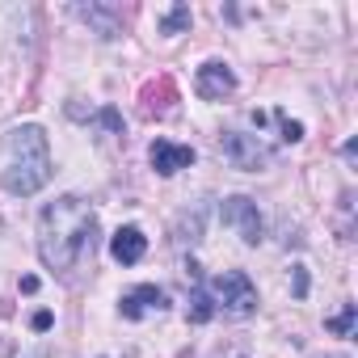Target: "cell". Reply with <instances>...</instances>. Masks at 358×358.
Listing matches in <instances>:
<instances>
[{"label":"cell","mask_w":358,"mask_h":358,"mask_svg":"<svg viewBox=\"0 0 358 358\" xmlns=\"http://www.w3.org/2000/svg\"><path fill=\"white\" fill-rule=\"evenodd\" d=\"M97 253V211L80 194H59L38 211V257L55 274H76Z\"/></svg>","instance_id":"obj_1"},{"label":"cell","mask_w":358,"mask_h":358,"mask_svg":"<svg viewBox=\"0 0 358 358\" xmlns=\"http://www.w3.org/2000/svg\"><path fill=\"white\" fill-rule=\"evenodd\" d=\"M51 182V143L47 131L26 122L13 127L5 139V169H0V186H5L13 199H30Z\"/></svg>","instance_id":"obj_2"},{"label":"cell","mask_w":358,"mask_h":358,"mask_svg":"<svg viewBox=\"0 0 358 358\" xmlns=\"http://www.w3.org/2000/svg\"><path fill=\"white\" fill-rule=\"evenodd\" d=\"M207 291H211L215 308H224L228 316H253V312H257V287H253V278H249L245 270H224V274H215Z\"/></svg>","instance_id":"obj_3"},{"label":"cell","mask_w":358,"mask_h":358,"mask_svg":"<svg viewBox=\"0 0 358 358\" xmlns=\"http://www.w3.org/2000/svg\"><path fill=\"white\" fill-rule=\"evenodd\" d=\"M220 152L228 156L232 169H245V173H257L274 160V152L257 139V135H245V131H224L220 135Z\"/></svg>","instance_id":"obj_4"},{"label":"cell","mask_w":358,"mask_h":358,"mask_svg":"<svg viewBox=\"0 0 358 358\" xmlns=\"http://www.w3.org/2000/svg\"><path fill=\"white\" fill-rule=\"evenodd\" d=\"M220 220L228 228H236V236L245 245H262V211H257V203L249 194H228L220 203Z\"/></svg>","instance_id":"obj_5"},{"label":"cell","mask_w":358,"mask_h":358,"mask_svg":"<svg viewBox=\"0 0 358 358\" xmlns=\"http://www.w3.org/2000/svg\"><path fill=\"white\" fill-rule=\"evenodd\" d=\"M194 93L203 101H224V97L236 93V72L228 64H220V59H207L199 68V76H194Z\"/></svg>","instance_id":"obj_6"},{"label":"cell","mask_w":358,"mask_h":358,"mask_svg":"<svg viewBox=\"0 0 358 358\" xmlns=\"http://www.w3.org/2000/svg\"><path fill=\"white\" fill-rule=\"evenodd\" d=\"M148 160H152V169H156L160 177H177L182 169L194 164V148H190V143H173V139H152Z\"/></svg>","instance_id":"obj_7"},{"label":"cell","mask_w":358,"mask_h":358,"mask_svg":"<svg viewBox=\"0 0 358 358\" xmlns=\"http://www.w3.org/2000/svg\"><path fill=\"white\" fill-rule=\"evenodd\" d=\"M164 308H169V295H164L156 282H143V287H135V291H127V295L118 299L122 320H143L148 312H164Z\"/></svg>","instance_id":"obj_8"},{"label":"cell","mask_w":358,"mask_h":358,"mask_svg":"<svg viewBox=\"0 0 358 358\" xmlns=\"http://www.w3.org/2000/svg\"><path fill=\"white\" fill-rule=\"evenodd\" d=\"M85 26H93L97 38H118L122 34V9L118 5H76L72 9Z\"/></svg>","instance_id":"obj_9"},{"label":"cell","mask_w":358,"mask_h":358,"mask_svg":"<svg viewBox=\"0 0 358 358\" xmlns=\"http://www.w3.org/2000/svg\"><path fill=\"white\" fill-rule=\"evenodd\" d=\"M143 253H148V236H143V228L127 224V228H118V232L110 236V257H114L118 266H135V262H143Z\"/></svg>","instance_id":"obj_10"},{"label":"cell","mask_w":358,"mask_h":358,"mask_svg":"<svg viewBox=\"0 0 358 358\" xmlns=\"http://www.w3.org/2000/svg\"><path fill=\"white\" fill-rule=\"evenodd\" d=\"M215 312H220V308H215L211 291H207L203 282H194V291H190V308H186V320H190V324H207Z\"/></svg>","instance_id":"obj_11"},{"label":"cell","mask_w":358,"mask_h":358,"mask_svg":"<svg viewBox=\"0 0 358 358\" xmlns=\"http://www.w3.org/2000/svg\"><path fill=\"white\" fill-rule=\"evenodd\" d=\"M190 26H194V13H190V5H173V9L160 17V34H169V38H173V34H186Z\"/></svg>","instance_id":"obj_12"},{"label":"cell","mask_w":358,"mask_h":358,"mask_svg":"<svg viewBox=\"0 0 358 358\" xmlns=\"http://www.w3.org/2000/svg\"><path fill=\"white\" fill-rule=\"evenodd\" d=\"M324 329H329L333 337H354V329H358V303H345L337 316L324 320Z\"/></svg>","instance_id":"obj_13"},{"label":"cell","mask_w":358,"mask_h":358,"mask_svg":"<svg viewBox=\"0 0 358 358\" xmlns=\"http://www.w3.org/2000/svg\"><path fill=\"white\" fill-rule=\"evenodd\" d=\"M101 131H110V135H122L127 131V122H122V114L114 110V106H106V110H97V118H93Z\"/></svg>","instance_id":"obj_14"},{"label":"cell","mask_w":358,"mask_h":358,"mask_svg":"<svg viewBox=\"0 0 358 358\" xmlns=\"http://www.w3.org/2000/svg\"><path fill=\"white\" fill-rule=\"evenodd\" d=\"M274 118H278V127H282V139H287V143H299V139H303V122H295V118H287L282 110H278Z\"/></svg>","instance_id":"obj_15"},{"label":"cell","mask_w":358,"mask_h":358,"mask_svg":"<svg viewBox=\"0 0 358 358\" xmlns=\"http://www.w3.org/2000/svg\"><path fill=\"white\" fill-rule=\"evenodd\" d=\"M291 278H295V299L308 295V266H291Z\"/></svg>","instance_id":"obj_16"},{"label":"cell","mask_w":358,"mask_h":358,"mask_svg":"<svg viewBox=\"0 0 358 358\" xmlns=\"http://www.w3.org/2000/svg\"><path fill=\"white\" fill-rule=\"evenodd\" d=\"M51 320H55L51 312H34V320H30V324H34V333H47V329H51Z\"/></svg>","instance_id":"obj_17"}]
</instances>
